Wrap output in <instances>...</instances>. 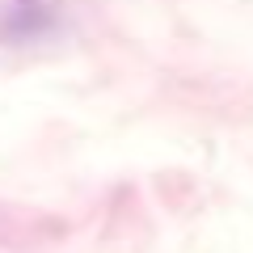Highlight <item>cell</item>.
Returning <instances> with one entry per match:
<instances>
[{"mask_svg":"<svg viewBox=\"0 0 253 253\" xmlns=\"http://www.w3.org/2000/svg\"><path fill=\"white\" fill-rule=\"evenodd\" d=\"M17 4H21V13H38L42 9V0H17Z\"/></svg>","mask_w":253,"mask_h":253,"instance_id":"cell-1","label":"cell"}]
</instances>
